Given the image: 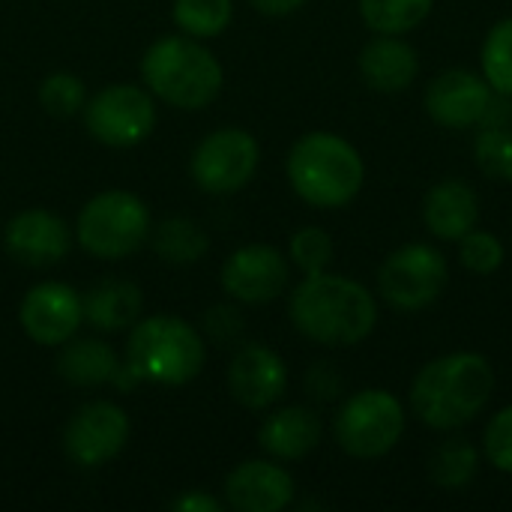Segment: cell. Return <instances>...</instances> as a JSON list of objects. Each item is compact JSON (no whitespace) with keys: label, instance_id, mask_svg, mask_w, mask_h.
<instances>
[{"label":"cell","instance_id":"cell-1","mask_svg":"<svg viewBox=\"0 0 512 512\" xmlns=\"http://www.w3.org/2000/svg\"><path fill=\"white\" fill-rule=\"evenodd\" d=\"M495 396V366L477 351H453L429 360L411 381V411L432 432H459L474 423Z\"/></svg>","mask_w":512,"mask_h":512},{"label":"cell","instance_id":"cell-2","mask_svg":"<svg viewBox=\"0 0 512 512\" xmlns=\"http://www.w3.org/2000/svg\"><path fill=\"white\" fill-rule=\"evenodd\" d=\"M291 324L300 336L324 348H354L378 327V300L372 291L339 273H312L291 291Z\"/></svg>","mask_w":512,"mask_h":512},{"label":"cell","instance_id":"cell-3","mask_svg":"<svg viewBox=\"0 0 512 512\" xmlns=\"http://www.w3.org/2000/svg\"><path fill=\"white\" fill-rule=\"evenodd\" d=\"M285 171L297 198L315 210L348 207L366 183L360 150L336 132H306L297 138Z\"/></svg>","mask_w":512,"mask_h":512},{"label":"cell","instance_id":"cell-4","mask_svg":"<svg viewBox=\"0 0 512 512\" xmlns=\"http://www.w3.org/2000/svg\"><path fill=\"white\" fill-rule=\"evenodd\" d=\"M141 78L150 93L174 108H207L225 84L222 63L192 36H162L141 57Z\"/></svg>","mask_w":512,"mask_h":512},{"label":"cell","instance_id":"cell-5","mask_svg":"<svg viewBox=\"0 0 512 512\" xmlns=\"http://www.w3.org/2000/svg\"><path fill=\"white\" fill-rule=\"evenodd\" d=\"M207 348L192 324L177 315L138 318L126 342V366L138 381L183 387L204 369Z\"/></svg>","mask_w":512,"mask_h":512},{"label":"cell","instance_id":"cell-6","mask_svg":"<svg viewBox=\"0 0 512 512\" xmlns=\"http://www.w3.org/2000/svg\"><path fill=\"white\" fill-rule=\"evenodd\" d=\"M405 423V405L396 399V393L384 387H366L339 405L333 417V438L342 453L369 462L399 447Z\"/></svg>","mask_w":512,"mask_h":512},{"label":"cell","instance_id":"cell-7","mask_svg":"<svg viewBox=\"0 0 512 512\" xmlns=\"http://www.w3.org/2000/svg\"><path fill=\"white\" fill-rule=\"evenodd\" d=\"M75 237L81 249L102 261H120L135 255L150 237L147 204L123 189L93 195L75 222Z\"/></svg>","mask_w":512,"mask_h":512},{"label":"cell","instance_id":"cell-8","mask_svg":"<svg viewBox=\"0 0 512 512\" xmlns=\"http://www.w3.org/2000/svg\"><path fill=\"white\" fill-rule=\"evenodd\" d=\"M450 285L447 255L432 243H405L378 267V294L399 312H420L438 303Z\"/></svg>","mask_w":512,"mask_h":512},{"label":"cell","instance_id":"cell-9","mask_svg":"<svg viewBox=\"0 0 512 512\" xmlns=\"http://www.w3.org/2000/svg\"><path fill=\"white\" fill-rule=\"evenodd\" d=\"M261 162V147L252 132L225 126L210 132L192 153L189 174L210 195H231L243 189Z\"/></svg>","mask_w":512,"mask_h":512},{"label":"cell","instance_id":"cell-10","mask_svg":"<svg viewBox=\"0 0 512 512\" xmlns=\"http://www.w3.org/2000/svg\"><path fill=\"white\" fill-rule=\"evenodd\" d=\"M87 132L108 147H135L156 126L153 96L138 84H111L102 87L93 99L84 102Z\"/></svg>","mask_w":512,"mask_h":512},{"label":"cell","instance_id":"cell-11","mask_svg":"<svg viewBox=\"0 0 512 512\" xmlns=\"http://www.w3.org/2000/svg\"><path fill=\"white\" fill-rule=\"evenodd\" d=\"M291 261L270 243H249L228 255L222 264V288L231 300L246 306H264L285 294Z\"/></svg>","mask_w":512,"mask_h":512},{"label":"cell","instance_id":"cell-12","mask_svg":"<svg viewBox=\"0 0 512 512\" xmlns=\"http://www.w3.org/2000/svg\"><path fill=\"white\" fill-rule=\"evenodd\" d=\"M129 441V417L114 402H87L63 432L66 456L81 468H99L120 456Z\"/></svg>","mask_w":512,"mask_h":512},{"label":"cell","instance_id":"cell-13","mask_svg":"<svg viewBox=\"0 0 512 512\" xmlns=\"http://www.w3.org/2000/svg\"><path fill=\"white\" fill-rule=\"evenodd\" d=\"M495 99V90L483 78V72L471 69H447L438 72L426 87V114L444 126V129H471L480 126L489 105Z\"/></svg>","mask_w":512,"mask_h":512},{"label":"cell","instance_id":"cell-14","mask_svg":"<svg viewBox=\"0 0 512 512\" xmlns=\"http://www.w3.org/2000/svg\"><path fill=\"white\" fill-rule=\"evenodd\" d=\"M18 321L36 345H66L84 321V300L63 282H39L24 294Z\"/></svg>","mask_w":512,"mask_h":512},{"label":"cell","instance_id":"cell-15","mask_svg":"<svg viewBox=\"0 0 512 512\" xmlns=\"http://www.w3.org/2000/svg\"><path fill=\"white\" fill-rule=\"evenodd\" d=\"M288 366L267 345H243L228 366V390L249 411H264L285 396Z\"/></svg>","mask_w":512,"mask_h":512},{"label":"cell","instance_id":"cell-16","mask_svg":"<svg viewBox=\"0 0 512 512\" xmlns=\"http://www.w3.org/2000/svg\"><path fill=\"white\" fill-rule=\"evenodd\" d=\"M3 246L24 267H51L69 252V228L57 213L24 210L9 219Z\"/></svg>","mask_w":512,"mask_h":512},{"label":"cell","instance_id":"cell-17","mask_svg":"<svg viewBox=\"0 0 512 512\" xmlns=\"http://www.w3.org/2000/svg\"><path fill=\"white\" fill-rule=\"evenodd\" d=\"M225 501L237 512H282L294 501V477L276 459H249L228 474Z\"/></svg>","mask_w":512,"mask_h":512},{"label":"cell","instance_id":"cell-18","mask_svg":"<svg viewBox=\"0 0 512 512\" xmlns=\"http://www.w3.org/2000/svg\"><path fill=\"white\" fill-rule=\"evenodd\" d=\"M357 66H360V75L369 90L405 93L408 87H414V81L420 75V54L402 36L375 33V39H369L363 45Z\"/></svg>","mask_w":512,"mask_h":512},{"label":"cell","instance_id":"cell-19","mask_svg":"<svg viewBox=\"0 0 512 512\" xmlns=\"http://www.w3.org/2000/svg\"><path fill=\"white\" fill-rule=\"evenodd\" d=\"M321 438H324V423H321L318 411H312L306 405L279 408L258 429L261 450L276 462L306 459L321 444Z\"/></svg>","mask_w":512,"mask_h":512},{"label":"cell","instance_id":"cell-20","mask_svg":"<svg viewBox=\"0 0 512 512\" xmlns=\"http://www.w3.org/2000/svg\"><path fill=\"white\" fill-rule=\"evenodd\" d=\"M423 222L432 237L459 243L480 222V198L465 180H441L423 198Z\"/></svg>","mask_w":512,"mask_h":512},{"label":"cell","instance_id":"cell-21","mask_svg":"<svg viewBox=\"0 0 512 512\" xmlns=\"http://www.w3.org/2000/svg\"><path fill=\"white\" fill-rule=\"evenodd\" d=\"M81 300H84V321L102 333H117L132 327L141 318V306H144L138 285L126 279H105L93 285Z\"/></svg>","mask_w":512,"mask_h":512},{"label":"cell","instance_id":"cell-22","mask_svg":"<svg viewBox=\"0 0 512 512\" xmlns=\"http://www.w3.org/2000/svg\"><path fill=\"white\" fill-rule=\"evenodd\" d=\"M117 369L120 360L114 348L99 339H81V342L69 339L57 357V372L72 387H102L114 381Z\"/></svg>","mask_w":512,"mask_h":512},{"label":"cell","instance_id":"cell-23","mask_svg":"<svg viewBox=\"0 0 512 512\" xmlns=\"http://www.w3.org/2000/svg\"><path fill=\"white\" fill-rule=\"evenodd\" d=\"M480 450L462 438V435H453L447 441H441L429 459V477L438 489L444 492H462L474 483L477 471H480Z\"/></svg>","mask_w":512,"mask_h":512},{"label":"cell","instance_id":"cell-24","mask_svg":"<svg viewBox=\"0 0 512 512\" xmlns=\"http://www.w3.org/2000/svg\"><path fill=\"white\" fill-rule=\"evenodd\" d=\"M357 6L372 33L405 36L429 18L435 0H357Z\"/></svg>","mask_w":512,"mask_h":512},{"label":"cell","instance_id":"cell-25","mask_svg":"<svg viewBox=\"0 0 512 512\" xmlns=\"http://www.w3.org/2000/svg\"><path fill=\"white\" fill-rule=\"evenodd\" d=\"M207 246H210L207 231L186 216L165 219L153 234L156 255L162 261H171V264H192V261L207 255Z\"/></svg>","mask_w":512,"mask_h":512},{"label":"cell","instance_id":"cell-26","mask_svg":"<svg viewBox=\"0 0 512 512\" xmlns=\"http://www.w3.org/2000/svg\"><path fill=\"white\" fill-rule=\"evenodd\" d=\"M480 72L501 96H512V15L489 27L480 48Z\"/></svg>","mask_w":512,"mask_h":512},{"label":"cell","instance_id":"cell-27","mask_svg":"<svg viewBox=\"0 0 512 512\" xmlns=\"http://www.w3.org/2000/svg\"><path fill=\"white\" fill-rule=\"evenodd\" d=\"M174 24L192 36V39H213L219 36L231 18L234 3L231 0H174Z\"/></svg>","mask_w":512,"mask_h":512},{"label":"cell","instance_id":"cell-28","mask_svg":"<svg viewBox=\"0 0 512 512\" xmlns=\"http://www.w3.org/2000/svg\"><path fill=\"white\" fill-rule=\"evenodd\" d=\"M474 162L483 177L512 183V126H480L474 138Z\"/></svg>","mask_w":512,"mask_h":512},{"label":"cell","instance_id":"cell-29","mask_svg":"<svg viewBox=\"0 0 512 512\" xmlns=\"http://www.w3.org/2000/svg\"><path fill=\"white\" fill-rule=\"evenodd\" d=\"M333 237L324 231V228H300L291 234V243H288V261L303 273V276H312V273H324L330 270L333 264Z\"/></svg>","mask_w":512,"mask_h":512},{"label":"cell","instance_id":"cell-30","mask_svg":"<svg viewBox=\"0 0 512 512\" xmlns=\"http://www.w3.org/2000/svg\"><path fill=\"white\" fill-rule=\"evenodd\" d=\"M507 249L501 243V237H495L492 231L483 228H471L462 240H459V264L474 273V276H492L504 267Z\"/></svg>","mask_w":512,"mask_h":512},{"label":"cell","instance_id":"cell-31","mask_svg":"<svg viewBox=\"0 0 512 512\" xmlns=\"http://www.w3.org/2000/svg\"><path fill=\"white\" fill-rule=\"evenodd\" d=\"M84 102V81L72 72H54L39 84V105L51 117H75L78 111H84Z\"/></svg>","mask_w":512,"mask_h":512},{"label":"cell","instance_id":"cell-32","mask_svg":"<svg viewBox=\"0 0 512 512\" xmlns=\"http://www.w3.org/2000/svg\"><path fill=\"white\" fill-rule=\"evenodd\" d=\"M483 459L495 471L510 474L512 477V405L501 408L486 423V432H483Z\"/></svg>","mask_w":512,"mask_h":512},{"label":"cell","instance_id":"cell-33","mask_svg":"<svg viewBox=\"0 0 512 512\" xmlns=\"http://www.w3.org/2000/svg\"><path fill=\"white\" fill-rule=\"evenodd\" d=\"M306 390L318 402H333L342 393V375L330 363H315L306 375Z\"/></svg>","mask_w":512,"mask_h":512},{"label":"cell","instance_id":"cell-34","mask_svg":"<svg viewBox=\"0 0 512 512\" xmlns=\"http://www.w3.org/2000/svg\"><path fill=\"white\" fill-rule=\"evenodd\" d=\"M207 333L216 342H234L243 333V318L231 306H216L207 312Z\"/></svg>","mask_w":512,"mask_h":512},{"label":"cell","instance_id":"cell-35","mask_svg":"<svg viewBox=\"0 0 512 512\" xmlns=\"http://www.w3.org/2000/svg\"><path fill=\"white\" fill-rule=\"evenodd\" d=\"M168 507L177 512H219L222 510V504H219L213 495H207V492H186V495H180L177 501H171Z\"/></svg>","mask_w":512,"mask_h":512},{"label":"cell","instance_id":"cell-36","mask_svg":"<svg viewBox=\"0 0 512 512\" xmlns=\"http://www.w3.org/2000/svg\"><path fill=\"white\" fill-rule=\"evenodd\" d=\"M261 15H270V18H285V15H294L297 9L306 6V0H249Z\"/></svg>","mask_w":512,"mask_h":512}]
</instances>
